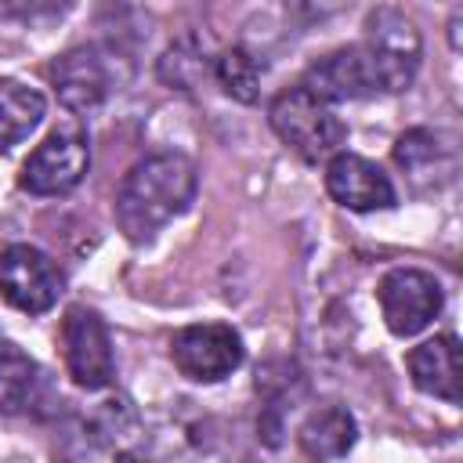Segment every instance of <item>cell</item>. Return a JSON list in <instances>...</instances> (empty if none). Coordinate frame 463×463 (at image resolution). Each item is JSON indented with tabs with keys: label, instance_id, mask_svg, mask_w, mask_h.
Returning <instances> with one entry per match:
<instances>
[{
	"label": "cell",
	"instance_id": "obj_6",
	"mask_svg": "<svg viewBox=\"0 0 463 463\" xmlns=\"http://www.w3.org/2000/svg\"><path fill=\"white\" fill-rule=\"evenodd\" d=\"M242 336L224 322L184 326L170 340V358L181 376L195 383H217L242 365Z\"/></svg>",
	"mask_w": 463,
	"mask_h": 463
},
{
	"label": "cell",
	"instance_id": "obj_11",
	"mask_svg": "<svg viewBox=\"0 0 463 463\" xmlns=\"http://www.w3.org/2000/svg\"><path fill=\"white\" fill-rule=\"evenodd\" d=\"M405 365H409L412 383L423 394L459 405V340L452 333H441V336L412 347Z\"/></svg>",
	"mask_w": 463,
	"mask_h": 463
},
{
	"label": "cell",
	"instance_id": "obj_10",
	"mask_svg": "<svg viewBox=\"0 0 463 463\" xmlns=\"http://www.w3.org/2000/svg\"><path fill=\"white\" fill-rule=\"evenodd\" d=\"M326 192L354 210V213H369V210H391L394 206V184L391 177L365 156L354 152H336L329 156L326 166Z\"/></svg>",
	"mask_w": 463,
	"mask_h": 463
},
{
	"label": "cell",
	"instance_id": "obj_1",
	"mask_svg": "<svg viewBox=\"0 0 463 463\" xmlns=\"http://www.w3.org/2000/svg\"><path fill=\"white\" fill-rule=\"evenodd\" d=\"M195 163L181 152H159L130 166L116 192V221L130 242H148L195 199Z\"/></svg>",
	"mask_w": 463,
	"mask_h": 463
},
{
	"label": "cell",
	"instance_id": "obj_12",
	"mask_svg": "<svg viewBox=\"0 0 463 463\" xmlns=\"http://www.w3.org/2000/svg\"><path fill=\"white\" fill-rule=\"evenodd\" d=\"M54 87L65 109L72 112H94L109 94V72L94 51H69L54 65Z\"/></svg>",
	"mask_w": 463,
	"mask_h": 463
},
{
	"label": "cell",
	"instance_id": "obj_14",
	"mask_svg": "<svg viewBox=\"0 0 463 463\" xmlns=\"http://www.w3.org/2000/svg\"><path fill=\"white\" fill-rule=\"evenodd\" d=\"M47 112V101L36 87H25L18 80H0V152H11L18 141H25Z\"/></svg>",
	"mask_w": 463,
	"mask_h": 463
},
{
	"label": "cell",
	"instance_id": "obj_2",
	"mask_svg": "<svg viewBox=\"0 0 463 463\" xmlns=\"http://www.w3.org/2000/svg\"><path fill=\"white\" fill-rule=\"evenodd\" d=\"M271 130L286 148H293L304 163H322L340 152L347 141V123L336 116L329 101L311 94L304 83L282 90L268 109Z\"/></svg>",
	"mask_w": 463,
	"mask_h": 463
},
{
	"label": "cell",
	"instance_id": "obj_8",
	"mask_svg": "<svg viewBox=\"0 0 463 463\" xmlns=\"http://www.w3.org/2000/svg\"><path fill=\"white\" fill-rule=\"evenodd\" d=\"M61 354H65V369H69L72 383L83 387V391H101L116 376L109 329H105L101 315L90 311V307H69L65 311V318H61Z\"/></svg>",
	"mask_w": 463,
	"mask_h": 463
},
{
	"label": "cell",
	"instance_id": "obj_4",
	"mask_svg": "<svg viewBox=\"0 0 463 463\" xmlns=\"http://www.w3.org/2000/svg\"><path fill=\"white\" fill-rule=\"evenodd\" d=\"M90 166V145L80 127L51 130L22 163V188L29 195H65L72 192Z\"/></svg>",
	"mask_w": 463,
	"mask_h": 463
},
{
	"label": "cell",
	"instance_id": "obj_15",
	"mask_svg": "<svg viewBox=\"0 0 463 463\" xmlns=\"http://www.w3.org/2000/svg\"><path fill=\"white\" fill-rule=\"evenodd\" d=\"M394 163H398L416 184H420L423 177L434 181V174H452V159H449V152L441 148L438 134H434V130H423V127L405 130V134L398 137V145H394Z\"/></svg>",
	"mask_w": 463,
	"mask_h": 463
},
{
	"label": "cell",
	"instance_id": "obj_16",
	"mask_svg": "<svg viewBox=\"0 0 463 463\" xmlns=\"http://www.w3.org/2000/svg\"><path fill=\"white\" fill-rule=\"evenodd\" d=\"M36 380H40L36 362L22 347L0 340V412H22V409H29L33 391H36Z\"/></svg>",
	"mask_w": 463,
	"mask_h": 463
},
{
	"label": "cell",
	"instance_id": "obj_5",
	"mask_svg": "<svg viewBox=\"0 0 463 463\" xmlns=\"http://www.w3.org/2000/svg\"><path fill=\"white\" fill-rule=\"evenodd\" d=\"M376 300L383 311V322L394 336H416L441 315V282L430 271L420 268H394L380 279Z\"/></svg>",
	"mask_w": 463,
	"mask_h": 463
},
{
	"label": "cell",
	"instance_id": "obj_17",
	"mask_svg": "<svg viewBox=\"0 0 463 463\" xmlns=\"http://www.w3.org/2000/svg\"><path fill=\"white\" fill-rule=\"evenodd\" d=\"M213 72H217V83L224 87L228 98H235V101H242V105L257 101V94H260V65H257V58H253L246 47H228V51H221Z\"/></svg>",
	"mask_w": 463,
	"mask_h": 463
},
{
	"label": "cell",
	"instance_id": "obj_7",
	"mask_svg": "<svg viewBox=\"0 0 463 463\" xmlns=\"http://www.w3.org/2000/svg\"><path fill=\"white\" fill-rule=\"evenodd\" d=\"M61 289H65V275L43 250L18 242L0 253V297L11 307L25 315H43L58 304Z\"/></svg>",
	"mask_w": 463,
	"mask_h": 463
},
{
	"label": "cell",
	"instance_id": "obj_3",
	"mask_svg": "<svg viewBox=\"0 0 463 463\" xmlns=\"http://www.w3.org/2000/svg\"><path fill=\"white\" fill-rule=\"evenodd\" d=\"M365 51L376 65L380 94H398L416 80L423 43H420L416 25L402 11L376 7L365 18Z\"/></svg>",
	"mask_w": 463,
	"mask_h": 463
},
{
	"label": "cell",
	"instance_id": "obj_13",
	"mask_svg": "<svg viewBox=\"0 0 463 463\" xmlns=\"http://www.w3.org/2000/svg\"><path fill=\"white\" fill-rule=\"evenodd\" d=\"M297 438H300L304 456H311V459H340V456L351 452V445L358 438V427H354V416L344 405H322L304 420Z\"/></svg>",
	"mask_w": 463,
	"mask_h": 463
},
{
	"label": "cell",
	"instance_id": "obj_18",
	"mask_svg": "<svg viewBox=\"0 0 463 463\" xmlns=\"http://www.w3.org/2000/svg\"><path fill=\"white\" fill-rule=\"evenodd\" d=\"M354 0H289V11L300 18V22H315V18H326V14H336L344 7H351Z\"/></svg>",
	"mask_w": 463,
	"mask_h": 463
},
{
	"label": "cell",
	"instance_id": "obj_9",
	"mask_svg": "<svg viewBox=\"0 0 463 463\" xmlns=\"http://www.w3.org/2000/svg\"><path fill=\"white\" fill-rule=\"evenodd\" d=\"M311 94H318L322 101L336 105V101H358V98H373L380 94V80H376V65L365 51V43H351L340 47L326 58H318L304 80H300Z\"/></svg>",
	"mask_w": 463,
	"mask_h": 463
}]
</instances>
